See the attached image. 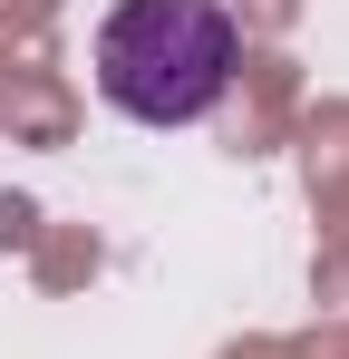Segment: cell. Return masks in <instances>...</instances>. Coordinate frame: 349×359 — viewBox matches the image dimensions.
I'll use <instances>...</instances> for the list:
<instances>
[{
	"label": "cell",
	"mask_w": 349,
	"mask_h": 359,
	"mask_svg": "<svg viewBox=\"0 0 349 359\" xmlns=\"http://www.w3.org/2000/svg\"><path fill=\"white\" fill-rule=\"evenodd\" d=\"M242 29L224 0H116L97 20V97L136 126H194L224 107Z\"/></svg>",
	"instance_id": "cell-1"
}]
</instances>
